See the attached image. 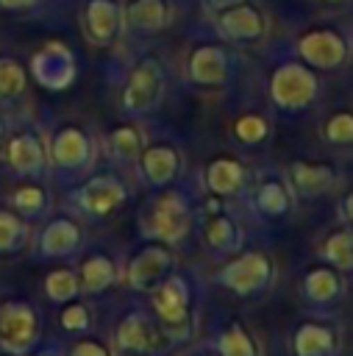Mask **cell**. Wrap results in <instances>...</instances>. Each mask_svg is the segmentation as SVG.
<instances>
[{
    "label": "cell",
    "mask_w": 353,
    "mask_h": 356,
    "mask_svg": "<svg viewBox=\"0 0 353 356\" xmlns=\"http://www.w3.org/2000/svg\"><path fill=\"white\" fill-rule=\"evenodd\" d=\"M170 345L172 342L167 339L153 312L147 314L142 309H133L114 328V348L122 356H158Z\"/></svg>",
    "instance_id": "obj_5"
},
{
    "label": "cell",
    "mask_w": 353,
    "mask_h": 356,
    "mask_svg": "<svg viewBox=\"0 0 353 356\" xmlns=\"http://www.w3.org/2000/svg\"><path fill=\"white\" fill-rule=\"evenodd\" d=\"M172 264H175V259H172V250H170V245H164V242H147V245H142L133 256H131V261H128V267H125V284H128V289H133V292H153L170 273H172Z\"/></svg>",
    "instance_id": "obj_8"
},
{
    "label": "cell",
    "mask_w": 353,
    "mask_h": 356,
    "mask_svg": "<svg viewBox=\"0 0 353 356\" xmlns=\"http://www.w3.org/2000/svg\"><path fill=\"white\" fill-rule=\"evenodd\" d=\"M247 184V172L239 159L233 156H217L206 164V186L217 197H231L239 195Z\"/></svg>",
    "instance_id": "obj_22"
},
{
    "label": "cell",
    "mask_w": 353,
    "mask_h": 356,
    "mask_svg": "<svg viewBox=\"0 0 353 356\" xmlns=\"http://www.w3.org/2000/svg\"><path fill=\"white\" fill-rule=\"evenodd\" d=\"M31 75L39 86H44L50 92L67 89L78 75V64H75L72 50L61 42H47L42 50H36L31 56Z\"/></svg>",
    "instance_id": "obj_12"
},
{
    "label": "cell",
    "mask_w": 353,
    "mask_h": 356,
    "mask_svg": "<svg viewBox=\"0 0 353 356\" xmlns=\"http://www.w3.org/2000/svg\"><path fill=\"white\" fill-rule=\"evenodd\" d=\"M233 136L242 145H261L270 136V120L258 111H245L233 120Z\"/></svg>",
    "instance_id": "obj_34"
},
{
    "label": "cell",
    "mask_w": 353,
    "mask_h": 356,
    "mask_svg": "<svg viewBox=\"0 0 353 356\" xmlns=\"http://www.w3.org/2000/svg\"><path fill=\"white\" fill-rule=\"evenodd\" d=\"M33 356H61V353H58L56 348H42V350H36Z\"/></svg>",
    "instance_id": "obj_41"
},
{
    "label": "cell",
    "mask_w": 353,
    "mask_h": 356,
    "mask_svg": "<svg viewBox=\"0 0 353 356\" xmlns=\"http://www.w3.org/2000/svg\"><path fill=\"white\" fill-rule=\"evenodd\" d=\"M81 28H83V36L95 47L114 44L125 28L122 3L120 0H86L81 11Z\"/></svg>",
    "instance_id": "obj_16"
},
{
    "label": "cell",
    "mask_w": 353,
    "mask_h": 356,
    "mask_svg": "<svg viewBox=\"0 0 353 356\" xmlns=\"http://www.w3.org/2000/svg\"><path fill=\"white\" fill-rule=\"evenodd\" d=\"M28 242V222L14 209H0V253H14Z\"/></svg>",
    "instance_id": "obj_33"
},
{
    "label": "cell",
    "mask_w": 353,
    "mask_h": 356,
    "mask_svg": "<svg viewBox=\"0 0 353 356\" xmlns=\"http://www.w3.org/2000/svg\"><path fill=\"white\" fill-rule=\"evenodd\" d=\"M192 228V206L186 200V195H181L178 189H164L161 195H156L147 206V211H142V234L153 242H164V245H181L186 239Z\"/></svg>",
    "instance_id": "obj_2"
},
{
    "label": "cell",
    "mask_w": 353,
    "mask_h": 356,
    "mask_svg": "<svg viewBox=\"0 0 353 356\" xmlns=\"http://www.w3.org/2000/svg\"><path fill=\"white\" fill-rule=\"evenodd\" d=\"M150 309L170 342H181L192 337L189 334L192 331V284L183 273L172 270L150 292Z\"/></svg>",
    "instance_id": "obj_1"
},
{
    "label": "cell",
    "mask_w": 353,
    "mask_h": 356,
    "mask_svg": "<svg viewBox=\"0 0 353 356\" xmlns=\"http://www.w3.org/2000/svg\"><path fill=\"white\" fill-rule=\"evenodd\" d=\"M197 356H217V353H197Z\"/></svg>",
    "instance_id": "obj_43"
},
{
    "label": "cell",
    "mask_w": 353,
    "mask_h": 356,
    "mask_svg": "<svg viewBox=\"0 0 353 356\" xmlns=\"http://www.w3.org/2000/svg\"><path fill=\"white\" fill-rule=\"evenodd\" d=\"M322 259L325 264L336 267L339 273H353V225H339L331 231L322 242Z\"/></svg>",
    "instance_id": "obj_27"
},
{
    "label": "cell",
    "mask_w": 353,
    "mask_h": 356,
    "mask_svg": "<svg viewBox=\"0 0 353 356\" xmlns=\"http://www.w3.org/2000/svg\"><path fill=\"white\" fill-rule=\"evenodd\" d=\"M295 356H336L339 334L322 320H303L292 334Z\"/></svg>",
    "instance_id": "obj_20"
},
{
    "label": "cell",
    "mask_w": 353,
    "mask_h": 356,
    "mask_svg": "<svg viewBox=\"0 0 353 356\" xmlns=\"http://www.w3.org/2000/svg\"><path fill=\"white\" fill-rule=\"evenodd\" d=\"M322 3H342V0H322Z\"/></svg>",
    "instance_id": "obj_44"
},
{
    "label": "cell",
    "mask_w": 353,
    "mask_h": 356,
    "mask_svg": "<svg viewBox=\"0 0 353 356\" xmlns=\"http://www.w3.org/2000/svg\"><path fill=\"white\" fill-rule=\"evenodd\" d=\"M125 25L139 33H158L170 25V3L167 0H128L122 6Z\"/></svg>",
    "instance_id": "obj_24"
},
{
    "label": "cell",
    "mask_w": 353,
    "mask_h": 356,
    "mask_svg": "<svg viewBox=\"0 0 353 356\" xmlns=\"http://www.w3.org/2000/svg\"><path fill=\"white\" fill-rule=\"evenodd\" d=\"M303 298L314 306H328L334 300H339L342 295V273L331 264H320V267H311L306 275H303Z\"/></svg>",
    "instance_id": "obj_26"
},
{
    "label": "cell",
    "mask_w": 353,
    "mask_h": 356,
    "mask_svg": "<svg viewBox=\"0 0 353 356\" xmlns=\"http://www.w3.org/2000/svg\"><path fill=\"white\" fill-rule=\"evenodd\" d=\"M3 161L19 178H42L44 170L50 167L47 145L33 131H19L8 136L3 145Z\"/></svg>",
    "instance_id": "obj_15"
},
{
    "label": "cell",
    "mask_w": 353,
    "mask_h": 356,
    "mask_svg": "<svg viewBox=\"0 0 353 356\" xmlns=\"http://www.w3.org/2000/svg\"><path fill=\"white\" fill-rule=\"evenodd\" d=\"M233 3H239V0H203V6L208 8V11H222V8H228V6H233Z\"/></svg>",
    "instance_id": "obj_40"
},
{
    "label": "cell",
    "mask_w": 353,
    "mask_h": 356,
    "mask_svg": "<svg viewBox=\"0 0 353 356\" xmlns=\"http://www.w3.org/2000/svg\"><path fill=\"white\" fill-rule=\"evenodd\" d=\"M72 200L78 203V209L89 217H108L114 211H120L128 200V189L125 181L114 172H100L86 178L75 192Z\"/></svg>",
    "instance_id": "obj_9"
},
{
    "label": "cell",
    "mask_w": 353,
    "mask_h": 356,
    "mask_svg": "<svg viewBox=\"0 0 353 356\" xmlns=\"http://www.w3.org/2000/svg\"><path fill=\"white\" fill-rule=\"evenodd\" d=\"M320 95L317 72L303 61H284L270 75V97L281 111H303Z\"/></svg>",
    "instance_id": "obj_3"
},
{
    "label": "cell",
    "mask_w": 353,
    "mask_h": 356,
    "mask_svg": "<svg viewBox=\"0 0 353 356\" xmlns=\"http://www.w3.org/2000/svg\"><path fill=\"white\" fill-rule=\"evenodd\" d=\"M336 214H339V220H342L345 225H353V189H350V192L342 197V203H339Z\"/></svg>",
    "instance_id": "obj_39"
},
{
    "label": "cell",
    "mask_w": 353,
    "mask_h": 356,
    "mask_svg": "<svg viewBox=\"0 0 353 356\" xmlns=\"http://www.w3.org/2000/svg\"><path fill=\"white\" fill-rule=\"evenodd\" d=\"M334 184H336V170L328 161H306V159H300V161L289 164V186H292L295 195H300L306 200L325 195Z\"/></svg>",
    "instance_id": "obj_19"
},
{
    "label": "cell",
    "mask_w": 353,
    "mask_h": 356,
    "mask_svg": "<svg viewBox=\"0 0 353 356\" xmlns=\"http://www.w3.org/2000/svg\"><path fill=\"white\" fill-rule=\"evenodd\" d=\"M297 56L303 64H309L311 70H339L347 56V39L342 36V31L336 28H311L297 39Z\"/></svg>",
    "instance_id": "obj_10"
},
{
    "label": "cell",
    "mask_w": 353,
    "mask_h": 356,
    "mask_svg": "<svg viewBox=\"0 0 353 356\" xmlns=\"http://www.w3.org/2000/svg\"><path fill=\"white\" fill-rule=\"evenodd\" d=\"M92 153H95L92 136L81 125H61V128H56L53 139L47 145L50 167L64 172V175L83 170L92 161Z\"/></svg>",
    "instance_id": "obj_13"
},
{
    "label": "cell",
    "mask_w": 353,
    "mask_h": 356,
    "mask_svg": "<svg viewBox=\"0 0 353 356\" xmlns=\"http://www.w3.org/2000/svg\"><path fill=\"white\" fill-rule=\"evenodd\" d=\"M44 292L53 303H69L78 298L81 284H78V273L69 267H56L44 275Z\"/></svg>",
    "instance_id": "obj_31"
},
{
    "label": "cell",
    "mask_w": 353,
    "mask_h": 356,
    "mask_svg": "<svg viewBox=\"0 0 353 356\" xmlns=\"http://www.w3.org/2000/svg\"><path fill=\"white\" fill-rule=\"evenodd\" d=\"M8 203H11V209H14L19 217H25V220H36V217H42V214L50 209L47 189H44L42 184H36V181H28V184L14 186L11 195H8Z\"/></svg>",
    "instance_id": "obj_28"
},
{
    "label": "cell",
    "mask_w": 353,
    "mask_h": 356,
    "mask_svg": "<svg viewBox=\"0 0 353 356\" xmlns=\"http://www.w3.org/2000/svg\"><path fill=\"white\" fill-rule=\"evenodd\" d=\"M164 97V67L158 58H139L122 86L120 106L128 117H145L150 114Z\"/></svg>",
    "instance_id": "obj_4"
},
{
    "label": "cell",
    "mask_w": 353,
    "mask_h": 356,
    "mask_svg": "<svg viewBox=\"0 0 353 356\" xmlns=\"http://www.w3.org/2000/svg\"><path fill=\"white\" fill-rule=\"evenodd\" d=\"M145 142H142V131L136 125H117L108 131V150L117 161H136L142 153Z\"/></svg>",
    "instance_id": "obj_30"
},
{
    "label": "cell",
    "mask_w": 353,
    "mask_h": 356,
    "mask_svg": "<svg viewBox=\"0 0 353 356\" xmlns=\"http://www.w3.org/2000/svg\"><path fill=\"white\" fill-rule=\"evenodd\" d=\"M200 234H203V242L211 253L217 256H225V253H233L242 242V231H239V222L228 214L222 197H208L203 203V220H200Z\"/></svg>",
    "instance_id": "obj_17"
},
{
    "label": "cell",
    "mask_w": 353,
    "mask_h": 356,
    "mask_svg": "<svg viewBox=\"0 0 353 356\" xmlns=\"http://www.w3.org/2000/svg\"><path fill=\"white\" fill-rule=\"evenodd\" d=\"M117 281H122V273L108 253H89L78 267V284L86 295H100Z\"/></svg>",
    "instance_id": "obj_23"
},
{
    "label": "cell",
    "mask_w": 353,
    "mask_h": 356,
    "mask_svg": "<svg viewBox=\"0 0 353 356\" xmlns=\"http://www.w3.org/2000/svg\"><path fill=\"white\" fill-rule=\"evenodd\" d=\"M28 86V72L25 67L11 58V56H0V103L17 100Z\"/></svg>",
    "instance_id": "obj_32"
},
{
    "label": "cell",
    "mask_w": 353,
    "mask_h": 356,
    "mask_svg": "<svg viewBox=\"0 0 353 356\" xmlns=\"http://www.w3.org/2000/svg\"><path fill=\"white\" fill-rule=\"evenodd\" d=\"M81 248V225L69 217H56L50 220L36 239L39 256H69Z\"/></svg>",
    "instance_id": "obj_21"
},
{
    "label": "cell",
    "mask_w": 353,
    "mask_h": 356,
    "mask_svg": "<svg viewBox=\"0 0 353 356\" xmlns=\"http://www.w3.org/2000/svg\"><path fill=\"white\" fill-rule=\"evenodd\" d=\"M272 281V261L261 250H245L220 267L217 284L231 289L236 298H253L264 292Z\"/></svg>",
    "instance_id": "obj_6"
},
{
    "label": "cell",
    "mask_w": 353,
    "mask_h": 356,
    "mask_svg": "<svg viewBox=\"0 0 353 356\" xmlns=\"http://www.w3.org/2000/svg\"><path fill=\"white\" fill-rule=\"evenodd\" d=\"M236 61L222 44H197L186 58V78L197 86H225L233 78Z\"/></svg>",
    "instance_id": "obj_14"
},
{
    "label": "cell",
    "mask_w": 353,
    "mask_h": 356,
    "mask_svg": "<svg viewBox=\"0 0 353 356\" xmlns=\"http://www.w3.org/2000/svg\"><path fill=\"white\" fill-rule=\"evenodd\" d=\"M6 356H8V353H6Z\"/></svg>",
    "instance_id": "obj_45"
},
{
    "label": "cell",
    "mask_w": 353,
    "mask_h": 356,
    "mask_svg": "<svg viewBox=\"0 0 353 356\" xmlns=\"http://www.w3.org/2000/svg\"><path fill=\"white\" fill-rule=\"evenodd\" d=\"M139 167H142L145 181L153 189H167V186H172L178 181V175L183 170V159H181V150L175 145H170V142H153V145L142 147Z\"/></svg>",
    "instance_id": "obj_18"
},
{
    "label": "cell",
    "mask_w": 353,
    "mask_h": 356,
    "mask_svg": "<svg viewBox=\"0 0 353 356\" xmlns=\"http://www.w3.org/2000/svg\"><path fill=\"white\" fill-rule=\"evenodd\" d=\"M253 206L261 217L281 220L292 211V186L284 184L278 175H267L253 189Z\"/></svg>",
    "instance_id": "obj_25"
},
{
    "label": "cell",
    "mask_w": 353,
    "mask_h": 356,
    "mask_svg": "<svg viewBox=\"0 0 353 356\" xmlns=\"http://www.w3.org/2000/svg\"><path fill=\"white\" fill-rule=\"evenodd\" d=\"M67 356H111V348L103 342V339H95V337H78L75 345L69 348Z\"/></svg>",
    "instance_id": "obj_37"
},
{
    "label": "cell",
    "mask_w": 353,
    "mask_h": 356,
    "mask_svg": "<svg viewBox=\"0 0 353 356\" xmlns=\"http://www.w3.org/2000/svg\"><path fill=\"white\" fill-rule=\"evenodd\" d=\"M58 325L67 331V334H86L89 328H92V312H89V306L86 303H81L78 298L75 300H69V303H64V309H61V314H58Z\"/></svg>",
    "instance_id": "obj_36"
},
{
    "label": "cell",
    "mask_w": 353,
    "mask_h": 356,
    "mask_svg": "<svg viewBox=\"0 0 353 356\" xmlns=\"http://www.w3.org/2000/svg\"><path fill=\"white\" fill-rule=\"evenodd\" d=\"M267 25L270 22H267V14L261 11V6L247 3V0H239L214 14V28L220 31L222 39H228L233 44H250V42L264 39Z\"/></svg>",
    "instance_id": "obj_11"
},
{
    "label": "cell",
    "mask_w": 353,
    "mask_h": 356,
    "mask_svg": "<svg viewBox=\"0 0 353 356\" xmlns=\"http://www.w3.org/2000/svg\"><path fill=\"white\" fill-rule=\"evenodd\" d=\"M39 3H42V0H0V8L22 14V11H33Z\"/></svg>",
    "instance_id": "obj_38"
},
{
    "label": "cell",
    "mask_w": 353,
    "mask_h": 356,
    "mask_svg": "<svg viewBox=\"0 0 353 356\" xmlns=\"http://www.w3.org/2000/svg\"><path fill=\"white\" fill-rule=\"evenodd\" d=\"M39 339V317L28 300H6L0 306V348L8 356H28Z\"/></svg>",
    "instance_id": "obj_7"
},
{
    "label": "cell",
    "mask_w": 353,
    "mask_h": 356,
    "mask_svg": "<svg viewBox=\"0 0 353 356\" xmlns=\"http://www.w3.org/2000/svg\"><path fill=\"white\" fill-rule=\"evenodd\" d=\"M322 136L331 145H353V108L334 111L322 125Z\"/></svg>",
    "instance_id": "obj_35"
},
{
    "label": "cell",
    "mask_w": 353,
    "mask_h": 356,
    "mask_svg": "<svg viewBox=\"0 0 353 356\" xmlns=\"http://www.w3.org/2000/svg\"><path fill=\"white\" fill-rule=\"evenodd\" d=\"M3 134H6V125H3V117H0V142H3Z\"/></svg>",
    "instance_id": "obj_42"
},
{
    "label": "cell",
    "mask_w": 353,
    "mask_h": 356,
    "mask_svg": "<svg viewBox=\"0 0 353 356\" xmlns=\"http://www.w3.org/2000/svg\"><path fill=\"white\" fill-rule=\"evenodd\" d=\"M214 353L217 356H258V342L239 320H233L220 331L214 342Z\"/></svg>",
    "instance_id": "obj_29"
}]
</instances>
